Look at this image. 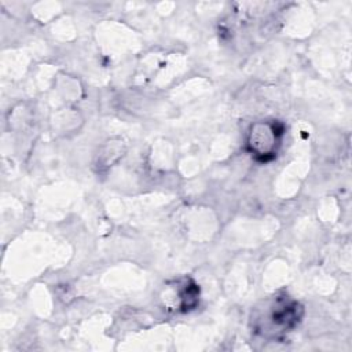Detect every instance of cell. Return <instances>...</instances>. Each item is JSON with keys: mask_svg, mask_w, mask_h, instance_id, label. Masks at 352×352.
Masks as SVG:
<instances>
[{"mask_svg": "<svg viewBox=\"0 0 352 352\" xmlns=\"http://www.w3.org/2000/svg\"><path fill=\"white\" fill-rule=\"evenodd\" d=\"M282 131L275 124L258 122L252 126L249 139H248V148L257 160L268 161L276 153V146L279 144Z\"/></svg>", "mask_w": 352, "mask_h": 352, "instance_id": "6da1fadb", "label": "cell"}, {"mask_svg": "<svg viewBox=\"0 0 352 352\" xmlns=\"http://www.w3.org/2000/svg\"><path fill=\"white\" fill-rule=\"evenodd\" d=\"M301 307L296 301L276 300L268 312L271 331L282 333L293 329L301 318Z\"/></svg>", "mask_w": 352, "mask_h": 352, "instance_id": "7a4b0ae2", "label": "cell"}]
</instances>
